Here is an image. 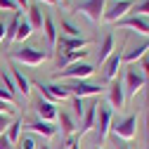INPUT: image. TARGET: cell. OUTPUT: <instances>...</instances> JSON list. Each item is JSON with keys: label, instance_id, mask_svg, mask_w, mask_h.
Listing matches in <instances>:
<instances>
[{"label": "cell", "instance_id": "cell-1", "mask_svg": "<svg viewBox=\"0 0 149 149\" xmlns=\"http://www.w3.org/2000/svg\"><path fill=\"white\" fill-rule=\"evenodd\" d=\"M144 88V76L137 64H128L125 69V76H123V90H125V102L137 97V92Z\"/></svg>", "mask_w": 149, "mask_h": 149}, {"label": "cell", "instance_id": "cell-2", "mask_svg": "<svg viewBox=\"0 0 149 149\" xmlns=\"http://www.w3.org/2000/svg\"><path fill=\"white\" fill-rule=\"evenodd\" d=\"M92 73H95V66L88 64V62H76V64H69L64 69H59L54 73V81H62V78H71V81H88Z\"/></svg>", "mask_w": 149, "mask_h": 149}, {"label": "cell", "instance_id": "cell-3", "mask_svg": "<svg viewBox=\"0 0 149 149\" xmlns=\"http://www.w3.org/2000/svg\"><path fill=\"white\" fill-rule=\"evenodd\" d=\"M107 7H104V17H102V22H109V24H116L121 22L123 17L133 10L135 5V0H107Z\"/></svg>", "mask_w": 149, "mask_h": 149}, {"label": "cell", "instance_id": "cell-4", "mask_svg": "<svg viewBox=\"0 0 149 149\" xmlns=\"http://www.w3.org/2000/svg\"><path fill=\"white\" fill-rule=\"evenodd\" d=\"M10 57L14 62H22V64H29V66H38L47 59V52L40 50V47H19V50H12Z\"/></svg>", "mask_w": 149, "mask_h": 149}, {"label": "cell", "instance_id": "cell-5", "mask_svg": "<svg viewBox=\"0 0 149 149\" xmlns=\"http://www.w3.org/2000/svg\"><path fill=\"white\" fill-rule=\"evenodd\" d=\"M111 123H114V114H111V107L97 102V116H95V130H97V142H104V137L109 135Z\"/></svg>", "mask_w": 149, "mask_h": 149}, {"label": "cell", "instance_id": "cell-6", "mask_svg": "<svg viewBox=\"0 0 149 149\" xmlns=\"http://www.w3.org/2000/svg\"><path fill=\"white\" fill-rule=\"evenodd\" d=\"M109 133H114L116 140L130 142V140L135 137V133H137V116H125V118H121V121H116V123H111V130H109Z\"/></svg>", "mask_w": 149, "mask_h": 149}, {"label": "cell", "instance_id": "cell-7", "mask_svg": "<svg viewBox=\"0 0 149 149\" xmlns=\"http://www.w3.org/2000/svg\"><path fill=\"white\" fill-rule=\"evenodd\" d=\"M38 90H40V97L47 100V102H64V100H71V92L64 83H38Z\"/></svg>", "mask_w": 149, "mask_h": 149}, {"label": "cell", "instance_id": "cell-8", "mask_svg": "<svg viewBox=\"0 0 149 149\" xmlns=\"http://www.w3.org/2000/svg\"><path fill=\"white\" fill-rule=\"evenodd\" d=\"M104 7H107V0H83V3L76 7V12L85 14L92 24H100L102 17H104Z\"/></svg>", "mask_w": 149, "mask_h": 149}, {"label": "cell", "instance_id": "cell-9", "mask_svg": "<svg viewBox=\"0 0 149 149\" xmlns=\"http://www.w3.org/2000/svg\"><path fill=\"white\" fill-rule=\"evenodd\" d=\"M69 92H71V97H97L100 92H102V85L97 83H90V81H73L71 85H66Z\"/></svg>", "mask_w": 149, "mask_h": 149}, {"label": "cell", "instance_id": "cell-10", "mask_svg": "<svg viewBox=\"0 0 149 149\" xmlns=\"http://www.w3.org/2000/svg\"><path fill=\"white\" fill-rule=\"evenodd\" d=\"M107 97H109V107L111 109H123L125 107V90H123V81L121 78H114L107 88Z\"/></svg>", "mask_w": 149, "mask_h": 149}, {"label": "cell", "instance_id": "cell-11", "mask_svg": "<svg viewBox=\"0 0 149 149\" xmlns=\"http://www.w3.org/2000/svg\"><path fill=\"white\" fill-rule=\"evenodd\" d=\"M95 116H97V102H92V104H88L85 107V111H83V116H81V125H78V130H76V135L78 137H83V135H88L92 128H95Z\"/></svg>", "mask_w": 149, "mask_h": 149}, {"label": "cell", "instance_id": "cell-12", "mask_svg": "<svg viewBox=\"0 0 149 149\" xmlns=\"http://www.w3.org/2000/svg\"><path fill=\"white\" fill-rule=\"evenodd\" d=\"M121 29H133V31H137L140 36H147L149 38V19H144V17H123L121 22H116Z\"/></svg>", "mask_w": 149, "mask_h": 149}, {"label": "cell", "instance_id": "cell-13", "mask_svg": "<svg viewBox=\"0 0 149 149\" xmlns=\"http://www.w3.org/2000/svg\"><path fill=\"white\" fill-rule=\"evenodd\" d=\"M33 109H36V114L40 116V121L52 123L54 118H57V107H54V102H47V100L38 97V100H36V104H33Z\"/></svg>", "mask_w": 149, "mask_h": 149}, {"label": "cell", "instance_id": "cell-14", "mask_svg": "<svg viewBox=\"0 0 149 149\" xmlns=\"http://www.w3.org/2000/svg\"><path fill=\"white\" fill-rule=\"evenodd\" d=\"M121 54H123V52H114V54H111V57L102 64V78H104V81L111 83V81L116 78V73H118V69H121V64H123V62H121Z\"/></svg>", "mask_w": 149, "mask_h": 149}, {"label": "cell", "instance_id": "cell-15", "mask_svg": "<svg viewBox=\"0 0 149 149\" xmlns=\"http://www.w3.org/2000/svg\"><path fill=\"white\" fill-rule=\"evenodd\" d=\"M57 45H59V54L64 52H73V50H83L90 45V40L85 38H69V36H62V38H57Z\"/></svg>", "mask_w": 149, "mask_h": 149}, {"label": "cell", "instance_id": "cell-16", "mask_svg": "<svg viewBox=\"0 0 149 149\" xmlns=\"http://www.w3.org/2000/svg\"><path fill=\"white\" fill-rule=\"evenodd\" d=\"M10 76H12V81H14L17 92H22L24 97H29V95H31V81L22 73V69H19V66H12V69H10Z\"/></svg>", "mask_w": 149, "mask_h": 149}, {"label": "cell", "instance_id": "cell-17", "mask_svg": "<svg viewBox=\"0 0 149 149\" xmlns=\"http://www.w3.org/2000/svg\"><path fill=\"white\" fill-rule=\"evenodd\" d=\"M24 128L29 130V133L43 135V137H54V135H57V128H54L52 123H47V121H33V123H26Z\"/></svg>", "mask_w": 149, "mask_h": 149}, {"label": "cell", "instance_id": "cell-18", "mask_svg": "<svg viewBox=\"0 0 149 149\" xmlns=\"http://www.w3.org/2000/svg\"><path fill=\"white\" fill-rule=\"evenodd\" d=\"M57 121H59V130H62V135H66V137L76 135L78 125H76V118H73L69 111H57Z\"/></svg>", "mask_w": 149, "mask_h": 149}, {"label": "cell", "instance_id": "cell-19", "mask_svg": "<svg viewBox=\"0 0 149 149\" xmlns=\"http://www.w3.org/2000/svg\"><path fill=\"white\" fill-rule=\"evenodd\" d=\"M149 52V38L144 40V43H140L137 47H133V50H128V52H123L121 54V62H125V64H135V62H140L144 54Z\"/></svg>", "mask_w": 149, "mask_h": 149}, {"label": "cell", "instance_id": "cell-20", "mask_svg": "<svg viewBox=\"0 0 149 149\" xmlns=\"http://www.w3.org/2000/svg\"><path fill=\"white\" fill-rule=\"evenodd\" d=\"M116 40H114V36H111V33H107L104 36V40H102V45H100V50H97V62L100 64H104L109 57H111V54H114L116 52Z\"/></svg>", "mask_w": 149, "mask_h": 149}, {"label": "cell", "instance_id": "cell-21", "mask_svg": "<svg viewBox=\"0 0 149 149\" xmlns=\"http://www.w3.org/2000/svg\"><path fill=\"white\" fill-rule=\"evenodd\" d=\"M85 57H88L85 47L83 50H73V52H64V54H59V69H64L69 64H76V62H83Z\"/></svg>", "mask_w": 149, "mask_h": 149}, {"label": "cell", "instance_id": "cell-22", "mask_svg": "<svg viewBox=\"0 0 149 149\" xmlns=\"http://www.w3.org/2000/svg\"><path fill=\"white\" fill-rule=\"evenodd\" d=\"M43 31H45V40H47V45L50 47H54L57 45V24H54V19L52 17H45V22H43Z\"/></svg>", "mask_w": 149, "mask_h": 149}, {"label": "cell", "instance_id": "cell-23", "mask_svg": "<svg viewBox=\"0 0 149 149\" xmlns=\"http://www.w3.org/2000/svg\"><path fill=\"white\" fill-rule=\"evenodd\" d=\"M26 22L31 24V29H33V31H36V29H43L45 14H43L40 5H29V19H26Z\"/></svg>", "mask_w": 149, "mask_h": 149}, {"label": "cell", "instance_id": "cell-24", "mask_svg": "<svg viewBox=\"0 0 149 149\" xmlns=\"http://www.w3.org/2000/svg\"><path fill=\"white\" fill-rule=\"evenodd\" d=\"M22 130H24V123L17 118V121H12V123H10V128H7L5 137H7L12 144H17V142H19V137H22Z\"/></svg>", "mask_w": 149, "mask_h": 149}, {"label": "cell", "instance_id": "cell-25", "mask_svg": "<svg viewBox=\"0 0 149 149\" xmlns=\"http://www.w3.org/2000/svg\"><path fill=\"white\" fill-rule=\"evenodd\" d=\"M19 22H22V17H19V12H14V17H12V22L5 26V43H10V40H14V36H17V29H19Z\"/></svg>", "mask_w": 149, "mask_h": 149}, {"label": "cell", "instance_id": "cell-26", "mask_svg": "<svg viewBox=\"0 0 149 149\" xmlns=\"http://www.w3.org/2000/svg\"><path fill=\"white\" fill-rule=\"evenodd\" d=\"M17 144H19V149H38V140H36L33 133H24Z\"/></svg>", "mask_w": 149, "mask_h": 149}, {"label": "cell", "instance_id": "cell-27", "mask_svg": "<svg viewBox=\"0 0 149 149\" xmlns=\"http://www.w3.org/2000/svg\"><path fill=\"white\" fill-rule=\"evenodd\" d=\"M33 33V29H31V24L26 22V19H22L19 22V29H17V36H14V40H19V43H24L29 36Z\"/></svg>", "mask_w": 149, "mask_h": 149}, {"label": "cell", "instance_id": "cell-28", "mask_svg": "<svg viewBox=\"0 0 149 149\" xmlns=\"http://www.w3.org/2000/svg\"><path fill=\"white\" fill-rule=\"evenodd\" d=\"M62 36H69V38H81V29H78L76 24L62 19Z\"/></svg>", "mask_w": 149, "mask_h": 149}, {"label": "cell", "instance_id": "cell-29", "mask_svg": "<svg viewBox=\"0 0 149 149\" xmlns=\"http://www.w3.org/2000/svg\"><path fill=\"white\" fill-rule=\"evenodd\" d=\"M83 111H85V104H83V100H81V97H71V116L76 118V121H81Z\"/></svg>", "mask_w": 149, "mask_h": 149}, {"label": "cell", "instance_id": "cell-30", "mask_svg": "<svg viewBox=\"0 0 149 149\" xmlns=\"http://www.w3.org/2000/svg\"><path fill=\"white\" fill-rule=\"evenodd\" d=\"M130 12H133L135 17H144V19H149V0H140V3H135Z\"/></svg>", "mask_w": 149, "mask_h": 149}, {"label": "cell", "instance_id": "cell-31", "mask_svg": "<svg viewBox=\"0 0 149 149\" xmlns=\"http://www.w3.org/2000/svg\"><path fill=\"white\" fill-rule=\"evenodd\" d=\"M3 85H5V88H7L10 92H12V95L17 92V88H14V81H12V76H10V73H7L5 69H3Z\"/></svg>", "mask_w": 149, "mask_h": 149}, {"label": "cell", "instance_id": "cell-32", "mask_svg": "<svg viewBox=\"0 0 149 149\" xmlns=\"http://www.w3.org/2000/svg\"><path fill=\"white\" fill-rule=\"evenodd\" d=\"M0 114L12 116V114H17V107H14V104H10V102H3V100H0Z\"/></svg>", "mask_w": 149, "mask_h": 149}, {"label": "cell", "instance_id": "cell-33", "mask_svg": "<svg viewBox=\"0 0 149 149\" xmlns=\"http://www.w3.org/2000/svg\"><path fill=\"white\" fill-rule=\"evenodd\" d=\"M0 100H3V102H10V104H14V95H12V92H10L5 85H0Z\"/></svg>", "mask_w": 149, "mask_h": 149}, {"label": "cell", "instance_id": "cell-34", "mask_svg": "<svg viewBox=\"0 0 149 149\" xmlns=\"http://www.w3.org/2000/svg\"><path fill=\"white\" fill-rule=\"evenodd\" d=\"M0 10H12V12H19V5L14 0H0Z\"/></svg>", "mask_w": 149, "mask_h": 149}, {"label": "cell", "instance_id": "cell-35", "mask_svg": "<svg viewBox=\"0 0 149 149\" xmlns=\"http://www.w3.org/2000/svg\"><path fill=\"white\" fill-rule=\"evenodd\" d=\"M10 123H12V121H10V116H7V114H0V135H5V133H7Z\"/></svg>", "mask_w": 149, "mask_h": 149}, {"label": "cell", "instance_id": "cell-36", "mask_svg": "<svg viewBox=\"0 0 149 149\" xmlns=\"http://www.w3.org/2000/svg\"><path fill=\"white\" fill-rule=\"evenodd\" d=\"M64 149H81V142H78V135H71L64 144Z\"/></svg>", "mask_w": 149, "mask_h": 149}, {"label": "cell", "instance_id": "cell-37", "mask_svg": "<svg viewBox=\"0 0 149 149\" xmlns=\"http://www.w3.org/2000/svg\"><path fill=\"white\" fill-rule=\"evenodd\" d=\"M0 149H14V144H12L5 135H0Z\"/></svg>", "mask_w": 149, "mask_h": 149}, {"label": "cell", "instance_id": "cell-38", "mask_svg": "<svg viewBox=\"0 0 149 149\" xmlns=\"http://www.w3.org/2000/svg\"><path fill=\"white\" fill-rule=\"evenodd\" d=\"M14 3L19 5V10H26V7H29V0H14Z\"/></svg>", "mask_w": 149, "mask_h": 149}, {"label": "cell", "instance_id": "cell-39", "mask_svg": "<svg viewBox=\"0 0 149 149\" xmlns=\"http://www.w3.org/2000/svg\"><path fill=\"white\" fill-rule=\"evenodd\" d=\"M3 40H5V24L0 22V43H3Z\"/></svg>", "mask_w": 149, "mask_h": 149}, {"label": "cell", "instance_id": "cell-40", "mask_svg": "<svg viewBox=\"0 0 149 149\" xmlns=\"http://www.w3.org/2000/svg\"><path fill=\"white\" fill-rule=\"evenodd\" d=\"M147 137H149V102H147Z\"/></svg>", "mask_w": 149, "mask_h": 149}, {"label": "cell", "instance_id": "cell-41", "mask_svg": "<svg viewBox=\"0 0 149 149\" xmlns=\"http://www.w3.org/2000/svg\"><path fill=\"white\" fill-rule=\"evenodd\" d=\"M43 3H47V5H57L59 0H43Z\"/></svg>", "mask_w": 149, "mask_h": 149}, {"label": "cell", "instance_id": "cell-42", "mask_svg": "<svg viewBox=\"0 0 149 149\" xmlns=\"http://www.w3.org/2000/svg\"><path fill=\"white\" fill-rule=\"evenodd\" d=\"M95 149H102V147H95Z\"/></svg>", "mask_w": 149, "mask_h": 149}]
</instances>
